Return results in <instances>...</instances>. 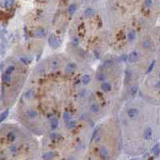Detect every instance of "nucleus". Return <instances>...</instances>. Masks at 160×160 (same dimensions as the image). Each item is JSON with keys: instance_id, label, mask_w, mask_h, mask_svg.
Returning a JSON list of instances; mask_svg holds the SVG:
<instances>
[{"instance_id": "obj_4", "label": "nucleus", "mask_w": 160, "mask_h": 160, "mask_svg": "<svg viewBox=\"0 0 160 160\" xmlns=\"http://www.w3.org/2000/svg\"><path fill=\"white\" fill-rule=\"evenodd\" d=\"M89 82H90V76H89V75H83V78H82V83H83V85H86V84H88Z\"/></svg>"}, {"instance_id": "obj_3", "label": "nucleus", "mask_w": 160, "mask_h": 160, "mask_svg": "<svg viewBox=\"0 0 160 160\" xmlns=\"http://www.w3.org/2000/svg\"><path fill=\"white\" fill-rule=\"evenodd\" d=\"M84 15H85L86 17H91L95 15V10L92 8H87L84 12Z\"/></svg>"}, {"instance_id": "obj_1", "label": "nucleus", "mask_w": 160, "mask_h": 160, "mask_svg": "<svg viewBox=\"0 0 160 160\" xmlns=\"http://www.w3.org/2000/svg\"><path fill=\"white\" fill-rule=\"evenodd\" d=\"M54 156H55V153L54 151H49V152H46L43 155V159L45 160H50L54 158Z\"/></svg>"}, {"instance_id": "obj_5", "label": "nucleus", "mask_w": 160, "mask_h": 160, "mask_svg": "<svg viewBox=\"0 0 160 160\" xmlns=\"http://www.w3.org/2000/svg\"><path fill=\"white\" fill-rule=\"evenodd\" d=\"M76 9H77V7H76V5L75 4H71V5H70L69 6V7H68V13L69 14H74L75 11H76Z\"/></svg>"}, {"instance_id": "obj_8", "label": "nucleus", "mask_w": 160, "mask_h": 160, "mask_svg": "<svg viewBox=\"0 0 160 160\" xmlns=\"http://www.w3.org/2000/svg\"><path fill=\"white\" fill-rule=\"evenodd\" d=\"M152 5V1L151 0H146L145 1V6L147 7H150Z\"/></svg>"}, {"instance_id": "obj_2", "label": "nucleus", "mask_w": 160, "mask_h": 160, "mask_svg": "<svg viewBox=\"0 0 160 160\" xmlns=\"http://www.w3.org/2000/svg\"><path fill=\"white\" fill-rule=\"evenodd\" d=\"M100 156L103 158V159H107L109 156V150L105 147L101 148V150H100Z\"/></svg>"}, {"instance_id": "obj_6", "label": "nucleus", "mask_w": 160, "mask_h": 160, "mask_svg": "<svg viewBox=\"0 0 160 160\" xmlns=\"http://www.w3.org/2000/svg\"><path fill=\"white\" fill-rule=\"evenodd\" d=\"M153 152H154V154H155V155H156V156H158V155H159V153H160V149H159V145H156L155 147L153 148Z\"/></svg>"}, {"instance_id": "obj_7", "label": "nucleus", "mask_w": 160, "mask_h": 160, "mask_svg": "<svg viewBox=\"0 0 160 160\" xmlns=\"http://www.w3.org/2000/svg\"><path fill=\"white\" fill-rule=\"evenodd\" d=\"M13 3H14V0H6L5 3V6L7 8H10L12 6Z\"/></svg>"}]
</instances>
